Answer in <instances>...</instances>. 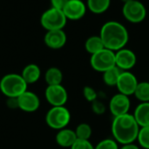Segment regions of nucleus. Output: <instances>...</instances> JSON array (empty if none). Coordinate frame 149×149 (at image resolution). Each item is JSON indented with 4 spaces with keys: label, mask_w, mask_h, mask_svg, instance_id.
Here are the masks:
<instances>
[{
    "label": "nucleus",
    "mask_w": 149,
    "mask_h": 149,
    "mask_svg": "<svg viewBox=\"0 0 149 149\" xmlns=\"http://www.w3.org/2000/svg\"><path fill=\"white\" fill-rule=\"evenodd\" d=\"M140 128L134 115L129 113L115 117L111 127L113 140L121 145L134 143L137 140Z\"/></svg>",
    "instance_id": "obj_1"
},
{
    "label": "nucleus",
    "mask_w": 149,
    "mask_h": 149,
    "mask_svg": "<svg viewBox=\"0 0 149 149\" xmlns=\"http://www.w3.org/2000/svg\"><path fill=\"white\" fill-rule=\"evenodd\" d=\"M100 36L105 48L113 52L124 48L129 40L127 29L117 21H108L105 23L100 29Z\"/></svg>",
    "instance_id": "obj_2"
},
{
    "label": "nucleus",
    "mask_w": 149,
    "mask_h": 149,
    "mask_svg": "<svg viewBox=\"0 0 149 149\" xmlns=\"http://www.w3.org/2000/svg\"><path fill=\"white\" fill-rule=\"evenodd\" d=\"M27 83L21 75L10 73L0 80V90L6 97H18L27 90Z\"/></svg>",
    "instance_id": "obj_3"
},
{
    "label": "nucleus",
    "mask_w": 149,
    "mask_h": 149,
    "mask_svg": "<svg viewBox=\"0 0 149 149\" xmlns=\"http://www.w3.org/2000/svg\"><path fill=\"white\" fill-rule=\"evenodd\" d=\"M71 121V113L65 106H53L45 115L47 126L54 130L66 128Z\"/></svg>",
    "instance_id": "obj_4"
},
{
    "label": "nucleus",
    "mask_w": 149,
    "mask_h": 149,
    "mask_svg": "<svg viewBox=\"0 0 149 149\" xmlns=\"http://www.w3.org/2000/svg\"><path fill=\"white\" fill-rule=\"evenodd\" d=\"M67 18L62 10L51 7L46 10L40 18L41 25L46 31L63 30L66 25Z\"/></svg>",
    "instance_id": "obj_5"
},
{
    "label": "nucleus",
    "mask_w": 149,
    "mask_h": 149,
    "mask_svg": "<svg viewBox=\"0 0 149 149\" xmlns=\"http://www.w3.org/2000/svg\"><path fill=\"white\" fill-rule=\"evenodd\" d=\"M90 65L97 72L104 73L116 66L115 52L104 48L101 51L91 55Z\"/></svg>",
    "instance_id": "obj_6"
},
{
    "label": "nucleus",
    "mask_w": 149,
    "mask_h": 149,
    "mask_svg": "<svg viewBox=\"0 0 149 149\" xmlns=\"http://www.w3.org/2000/svg\"><path fill=\"white\" fill-rule=\"evenodd\" d=\"M122 13L127 21L133 24H138L145 19L147 16V9L139 0H132L124 4Z\"/></svg>",
    "instance_id": "obj_7"
},
{
    "label": "nucleus",
    "mask_w": 149,
    "mask_h": 149,
    "mask_svg": "<svg viewBox=\"0 0 149 149\" xmlns=\"http://www.w3.org/2000/svg\"><path fill=\"white\" fill-rule=\"evenodd\" d=\"M45 97L52 107L65 106L68 100L67 90L61 84L47 86L45 91Z\"/></svg>",
    "instance_id": "obj_8"
},
{
    "label": "nucleus",
    "mask_w": 149,
    "mask_h": 149,
    "mask_svg": "<svg viewBox=\"0 0 149 149\" xmlns=\"http://www.w3.org/2000/svg\"><path fill=\"white\" fill-rule=\"evenodd\" d=\"M138 83L139 82L137 77L132 72L122 71L119 77L116 87L119 90V93L129 97L134 94Z\"/></svg>",
    "instance_id": "obj_9"
},
{
    "label": "nucleus",
    "mask_w": 149,
    "mask_h": 149,
    "mask_svg": "<svg viewBox=\"0 0 149 149\" xmlns=\"http://www.w3.org/2000/svg\"><path fill=\"white\" fill-rule=\"evenodd\" d=\"M108 106L110 112L115 118L128 113L131 106V101L129 97L121 93H118L110 99Z\"/></svg>",
    "instance_id": "obj_10"
},
{
    "label": "nucleus",
    "mask_w": 149,
    "mask_h": 149,
    "mask_svg": "<svg viewBox=\"0 0 149 149\" xmlns=\"http://www.w3.org/2000/svg\"><path fill=\"white\" fill-rule=\"evenodd\" d=\"M137 62V57L134 51L128 48H122L115 52V64L122 71H129Z\"/></svg>",
    "instance_id": "obj_11"
},
{
    "label": "nucleus",
    "mask_w": 149,
    "mask_h": 149,
    "mask_svg": "<svg viewBox=\"0 0 149 149\" xmlns=\"http://www.w3.org/2000/svg\"><path fill=\"white\" fill-rule=\"evenodd\" d=\"M62 11L67 19L79 20L85 16L86 5L81 0H69Z\"/></svg>",
    "instance_id": "obj_12"
},
{
    "label": "nucleus",
    "mask_w": 149,
    "mask_h": 149,
    "mask_svg": "<svg viewBox=\"0 0 149 149\" xmlns=\"http://www.w3.org/2000/svg\"><path fill=\"white\" fill-rule=\"evenodd\" d=\"M18 108L25 112H34L40 106V100L38 95L32 91L26 90L17 97Z\"/></svg>",
    "instance_id": "obj_13"
},
{
    "label": "nucleus",
    "mask_w": 149,
    "mask_h": 149,
    "mask_svg": "<svg viewBox=\"0 0 149 149\" xmlns=\"http://www.w3.org/2000/svg\"><path fill=\"white\" fill-rule=\"evenodd\" d=\"M66 34L64 30H54L47 31L45 35V44L51 49H60L66 43Z\"/></svg>",
    "instance_id": "obj_14"
},
{
    "label": "nucleus",
    "mask_w": 149,
    "mask_h": 149,
    "mask_svg": "<svg viewBox=\"0 0 149 149\" xmlns=\"http://www.w3.org/2000/svg\"><path fill=\"white\" fill-rule=\"evenodd\" d=\"M56 143L61 148H71L74 142L77 141V136L74 130L69 128H64L58 131L55 137Z\"/></svg>",
    "instance_id": "obj_15"
},
{
    "label": "nucleus",
    "mask_w": 149,
    "mask_h": 149,
    "mask_svg": "<svg viewBox=\"0 0 149 149\" xmlns=\"http://www.w3.org/2000/svg\"><path fill=\"white\" fill-rule=\"evenodd\" d=\"M21 76L27 84L35 83L39 80L41 76V69L37 64L31 63L24 68Z\"/></svg>",
    "instance_id": "obj_16"
},
{
    "label": "nucleus",
    "mask_w": 149,
    "mask_h": 149,
    "mask_svg": "<svg viewBox=\"0 0 149 149\" xmlns=\"http://www.w3.org/2000/svg\"><path fill=\"white\" fill-rule=\"evenodd\" d=\"M133 115L140 127L149 126V103L138 105Z\"/></svg>",
    "instance_id": "obj_17"
},
{
    "label": "nucleus",
    "mask_w": 149,
    "mask_h": 149,
    "mask_svg": "<svg viewBox=\"0 0 149 149\" xmlns=\"http://www.w3.org/2000/svg\"><path fill=\"white\" fill-rule=\"evenodd\" d=\"M45 81L47 83V86L59 85L63 81V73L58 68L52 67L45 71Z\"/></svg>",
    "instance_id": "obj_18"
},
{
    "label": "nucleus",
    "mask_w": 149,
    "mask_h": 149,
    "mask_svg": "<svg viewBox=\"0 0 149 149\" xmlns=\"http://www.w3.org/2000/svg\"><path fill=\"white\" fill-rule=\"evenodd\" d=\"M85 48L86 52L91 54V55L101 51L102 49L105 48V46L103 44V41L100 38V36H91L89 37L86 42H85Z\"/></svg>",
    "instance_id": "obj_19"
},
{
    "label": "nucleus",
    "mask_w": 149,
    "mask_h": 149,
    "mask_svg": "<svg viewBox=\"0 0 149 149\" xmlns=\"http://www.w3.org/2000/svg\"><path fill=\"white\" fill-rule=\"evenodd\" d=\"M111 0H87V8L94 14H102L110 6Z\"/></svg>",
    "instance_id": "obj_20"
},
{
    "label": "nucleus",
    "mask_w": 149,
    "mask_h": 149,
    "mask_svg": "<svg viewBox=\"0 0 149 149\" xmlns=\"http://www.w3.org/2000/svg\"><path fill=\"white\" fill-rule=\"evenodd\" d=\"M122 70H120L118 67H113L107 71L103 73V81L106 85L109 87H113L116 86L119 77L121 74Z\"/></svg>",
    "instance_id": "obj_21"
},
{
    "label": "nucleus",
    "mask_w": 149,
    "mask_h": 149,
    "mask_svg": "<svg viewBox=\"0 0 149 149\" xmlns=\"http://www.w3.org/2000/svg\"><path fill=\"white\" fill-rule=\"evenodd\" d=\"M134 95L141 103H149V82L139 83Z\"/></svg>",
    "instance_id": "obj_22"
},
{
    "label": "nucleus",
    "mask_w": 149,
    "mask_h": 149,
    "mask_svg": "<svg viewBox=\"0 0 149 149\" xmlns=\"http://www.w3.org/2000/svg\"><path fill=\"white\" fill-rule=\"evenodd\" d=\"M74 131H75L77 139H79V140L89 141L92 136V133H93L92 127L87 123H81V124L78 125V126L76 127V129Z\"/></svg>",
    "instance_id": "obj_23"
},
{
    "label": "nucleus",
    "mask_w": 149,
    "mask_h": 149,
    "mask_svg": "<svg viewBox=\"0 0 149 149\" xmlns=\"http://www.w3.org/2000/svg\"><path fill=\"white\" fill-rule=\"evenodd\" d=\"M136 141H138L141 148L149 149V126L140 128Z\"/></svg>",
    "instance_id": "obj_24"
},
{
    "label": "nucleus",
    "mask_w": 149,
    "mask_h": 149,
    "mask_svg": "<svg viewBox=\"0 0 149 149\" xmlns=\"http://www.w3.org/2000/svg\"><path fill=\"white\" fill-rule=\"evenodd\" d=\"M94 149H120L118 143L113 139H105L100 141Z\"/></svg>",
    "instance_id": "obj_25"
},
{
    "label": "nucleus",
    "mask_w": 149,
    "mask_h": 149,
    "mask_svg": "<svg viewBox=\"0 0 149 149\" xmlns=\"http://www.w3.org/2000/svg\"><path fill=\"white\" fill-rule=\"evenodd\" d=\"M83 96L85 99L90 103H93V101L98 99L97 91L95 90V89H93L91 86H85L83 88Z\"/></svg>",
    "instance_id": "obj_26"
},
{
    "label": "nucleus",
    "mask_w": 149,
    "mask_h": 149,
    "mask_svg": "<svg viewBox=\"0 0 149 149\" xmlns=\"http://www.w3.org/2000/svg\"><path fill=\"white\" fill-rule=\"evenodd\" d=\"M91 104H92V111L96 115H103L106 112L107 106L101 100L96 99Z\"/></svg>",
    "instance_id": "obj_27"
},
{
    "label": "nucleus",
    "mask_w": 149,
    "mask_h": 149,
    "mask_svg": "<svg viewBox=\"0 0 149 149\" xmlns=\"http://www.w3.org/2000/svg\"><path fill=\"white\" fill-rule=\"evenodd\" d=\"M70 149H94V147L89 141L77 139Z\"/></svg>",
    "instance_id": "obj_28"
},
{
    "label": "nucleus",
    "mask_w": 149,
    "mask_h": 149,
    "mask_svg": "<svg viewBox=\"0 0 149 149\" xmlns=\"http://www.w3.org/2000/svg\"><path fill=\"white\" fill-rule=\"evenodd\" d=\"M68 1L69 0H51L52 7L59 9V10H63V8L65 7V5L67 4Z\"/></svg>",
    "instance_id": "obj_29"
},
{
    "label": "nucleus",
    "mask_w": 149,
    "mask_h": 149,
    "mask_svg": "<svg viewBox=\"0 0 149 149\" xmlns=\"http://www.w3.org/2000/svg\"><path fill=\"white\" fill-rule=\"evenodd\" d=\"M6 105L10 109H17V108H18V100H17V97H7Z\"/></svg>",
    "instance_id": "obj_30"
},
{
    "label": "nucleus",
    "mask_w": 149,
    "mask_h": 149,
    "mask_svg": "<svg viewBox=\"0 0 149 149\" xmlns=\"http://www.w3.org/2000/svg\"><path fill=\"white\" fill-rule=\"evenodd\" d=\"M120 149H141V148L134 143H129V144H125L122 145V147Z\"/></svg>",
    "instance_id": "obj_31"
},
{
    "label": "nucleus",
    "mask_w": 149,
    "mask_h": 149,
    "mask_svg": "<svg viewBox=\"0 0 149 149\" xmlns=\"http://www.w3.org/2000/svg\"><path fill=\"white\" fill-rule=\"evenodd\" d=\"M124 4H126V3H127V2H130V1H132V0H121Z\"/></svg>",
    "instance_id": "obj_32"
},
{
    "label": "nucleus",
    "mask_w": 149,
    "mask_h": 149,
    "mask_svg": "<svg viewBox=\"0 0 149 149\" xmlns=\"http://www.w3.org/2000/svg\"><path fill=\"white\" fill-rule=\"evenodd\" d=\"M148 82H149V81H148Z\"/></svg>",
    "instance_id": "obj_33"
}]
</instances>
